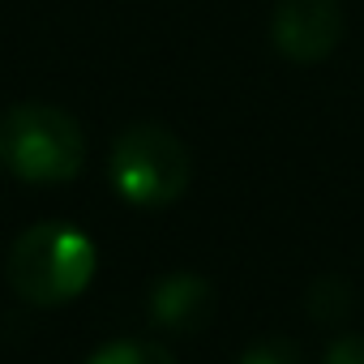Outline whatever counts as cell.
<instances>
[{
    "instance_id": "cell-1",
    "label": "cell",
    "mask_w": 364,
    "mask_h": 364,
    "mask_svg": "<svg viewBox=\"0 0 364 364\" xmlns=\"http://www.w3.org/2000/svg\"><path fill=\"white\" fill-rule=\"evenodd\" d=\"M95 266H99V253L86 232L69 223H35L14 240L5 274H9V287L26 304L56 309V304L77 300L90 287Z\"/></svg>"
},
{
    "instance_id": "cell-2",
    "label": "cell",
    "mask_w": 364,
    "mask_h": 364,
    "mask_svg": "<svg viewBox=\"0 0 364 364\" xmlns=\"http://www.w3.org/2000/svg\"><path fill=\"white\" fill-rule=\"evenodd\" d=\"M107 176H112V189L129 206L159 210L185 198L193 180V159L171 129L141 120V124L120 129V137L112 141Z\"/></svg>"
},
{
    "instance_id": "cell-3",
    "label": "cell",
    "mask_w": 364,
    "mask_h": 364,
    "mask_svg": "<svg viewBox=\"0 0 364 364\" xmlns=\"http://www.w3.org/2000/svg\"><path fill=\"white\" fill-rule=\"evenodd\" d=\"M0 159L26 185H65L86 163V133L52 103H18L0 120Z\"/></svg>"
},
{
    "instance_id": "cell-4",
    "label": "cell",
    "mask_w": 364,
    "mask_h": 364,
    "mask_svg": "<svg viewBox=\"0 0 364 364\" xmlns=\"http://www.w3.org/2000/svg\"><path fill=\"white\" fill-rule=\"evenodd\" d=\"M343 31L338 0H279L270 14V43L291 65H321L343 43Z\"/></svg>"
},
{
    "instance_id": "cell-5",
    "label": "cell",
    "mask_w": 364,
    "mask_h": 364,
    "mask_svg": "<svg viewBox=\"0 0 364 364\" xmlns=\"http://www.w3.org/2000/svg\"><path fill=\"white\" fill-rule=\"evenodd\" d=\"M215 313V287L193 274V270H176L154 283L150 291V321L163 330H202Z\"/></svg>"
},
{
    "instance_id": "cell-6",
    "label": "cell",
    "mask_w": 364,
    "mask_h": 364,
    "mask_svg": "<svg viewBox=\"0 0 364 364\" xmlns=\"http://www.w3.org/2000/svg\"><path fill=\"white\" fill-rule=\"evenodd\" d=\"M86 364H180L163 343H146V338H116L107 347H99Z\"/></svg>"
},
{
    "instance_id": "cell-7",
    "label": "cell",
    "mask_w": 364,
    "mask_h": 364,
    "mask_svg": "<svg viewBox=\"0 0 364 364\" xmlns=\"http://www.w3.org/2000/svg\"><path fill=\"white\" fill-rule=\"evenodd\" d=\"M309 309H313L317 321H338V317L351 313V287H347L343 279L326 274V279H317V283L309 287Z\"/></svg>"
},
{
    "instance_id": "cell-8",
    "label": "cell",
    "mask_w": 364,
    "mask_h": 364,
    "mask_svg": "<svg viewBox=\"0 0 364 364\" xmlns=\"http://www.w3.org/2000/svg\"><path fill=\"white\" fill-rule=\"evenodd\" d=\"M236 364H300V347L291 338H257L240 351Z\"/></svg>"
},
{
    "instance_id": "cell-9",
    "label": "cell",
    "mask_w": 364,
    "mask_h": 364,
    "mask_svg": "<svg viewBox=\"0 0 364 364\" xmlns=\"http://www.w3.org/2000/svg\"><path fill=\"white\" fill-rule=\"evenodd\" d=\"M321 364H364V334H343L338 343H330Z\"/></svg>"
}]
</instances>
